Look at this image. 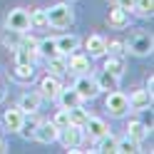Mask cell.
Returning a JSON list of instances; mask_svg holds the SVG:
<instances>
[{
  "instance_id": "obj_8",
  "label": "cell",
  "mask_w": 154,
  "mask_h": 154,
  "mask_svg": "<svg viewBox=\"0 0 154 154\" xmlns=\"http://www.w3.org/2000/svg\"><path fill=\"white\" fill-rule=\"evenodd\" d=\"M57 134H60V129H57L52 122H40L35 134H32V139L42 142V144H52V142H57Z\"/></svg>"
},
{
  "instance_id": "obj_28",
  "label": "cell",
  "mask_w": 154,
  "mask_h": 154,
  "mask_svg": "<svg viewBox=\"0 0 154 154\" xmlns=\"http://www.w3.org/2000/svg\"><path fill=\"white\" fill-rule=\"evenodd\" d=\"M67 112H70V122L77 124V127H82V124L87 122V117H90V112H87V109H82L80 104H77V107H70Z\"/></svg>"
},
{
  "instance_id": "obj_16",
  "label": "cell",
  "mask_w": 154,
  "mask_h": 154,
  "mask_svg": "<svg viewBox=\"0 0 154 154\" xmlns=\"http://www.w3.org/2000/svg\"><path fill=\"white\" fill-rule=\"evenodd\" d=\"M77 47H80V37L77 35H62V37H57V50H60V55H72Z\"/></svg>"
},
{
  "instance_id": "obj_13",
  "label": "cell",
  "mask_w": 154,
  "mask_h": 154,
  "mask_svg": "<svg viewBox=\"0 0 154 154\" xmlns=\"http://www.w3.org/2000/svg\"><path fill=\"white\" fill-rule=\"evenodd\" d=\"M67 72H77V75L90 72V57L72 52V55H70V60H67Z\"/></svg>"
},
{
  "instance_id": "obj_27",
  "label": "cell",
  "mask_w": 154,
  "mask_h": 154,
  "mask_svg": "<svg viewBox=\"0 0 154 154\" xmlns=\"http://www.w3.org/2000/svg\"><path fill=\"white\" fill-rule=\"evenodd\" d=\"M104 72H109L114 77H122L124 75V60H119V57H109V60L104 62Z\"/></svg>"
},
{
  "instance_id": "obj_19",
  "label": "cell",
  "mask_w": 154,
  "mask_h": 154,
  "mask_svg": "<svg viewBox=\"0 0 154 154\" xmlns=\"http://www.w3.org/2000/svg\"><path fill=\"white\" fill-rule=\"evenodd\" d=\"M37 52H40V57H45V60L57 57V55H60V50H57V40H55V37H45V40H40V42H37Z\"/></svg>"
},
{
  "instance_id": "obj_26",
  "label": "cell",
  "mask_w": 154,
  "mask_h": 154,
  "mask_svg": "<svg viewBox=\"0 0 154 154\" xmlns=\"http://www.w3.org/2000/svg\"><path fill=\"white\" fill-rule=\"evenodd\" d=\"M23 35H25V32H17V30H5L0 40H3V45H5V47H10V50H15V47L23 42Z\"/></svg>"
},
{
  "instance_id": "obj_1",
  "label": "cell",
  "mask_w": 154,
  "mask_h": 154,
  "mask_svg": "<svg viewBox=\"0 0 154 154\" xmlns=\"http://www.w3.org/2000/svg\"><path fill=\"white\" fill-rule=\"evenodd\" d=\"M45 15H47V25L57 27V30L70 27L72 20H75V15H72V10H70V5H67V3H57V5H52L50 10H45Z\"/></svg>"
},
{
  "instance_id": "obj_9",
  "label": "cell",
  "mask_w": 154,
  "mask_h": 154,
  "mask_svg": "<svg viewBox=\"0 0 154 154\" xmlns=\"http://www.w3.org/2000/svg\"><path fill=\"white\" fill-rule=\"evenodd\" d=\"M127 47H129V52H132V55H137V57H147V55L152 52V37H149V35H134L132 40L127 42Z\"/></svg>"
},
{
  "instance_id": "obj_36",
  "label": "cell",
  "mask_w": 154,
  "mask_h": 154,
  "mask_svg": "<svg viewBox=\"0 0 154 154\" xmlns=\"http://www.w3.org/2000/svg\"><path fill=\"white\" fill-rule=\"evenodd\" d=\"M3 100H5V90L0 87V102H3Z\"/></svg>"
},
{
  "instance_id": "obj_30",
  "label": "cell",
  "mask_w": 154,
  "mask_h": 154,
  "mask_svg": "<svg viewBox=\"0 0 154 154\" xmlns=\"http://www.w3.org/2000/svg\"><path fill=\"white\" fill-rule=\"evenodd\" d=\"M132 152H139V144L134 139H129V137L117 139V152H114V154H132Z\"/></svg>"
},
{
  "instance_id": "obj_2",
  "label": "cell",
  "mask_w": 154,
  "mask_h": 154,
  "mask_svg": "<svg viewBox=\"0 0 154 154\" xmlns=\"http://www.w3.org/2000/svg\"><path fill=\"white\" fill-rule=\"evenodd\" d=\"M40 57L37 52V40L30 37H23V42L15 47V62H23V65H35V60Z\"/></svg>"
},
{
  "instance_id": "obj_22",
  "label": "cell",
  "mask_w": 154,
  "mask_h": 154,
  "mask_svg": "<svg viewBox=\"0 0 154 154\" xmlns=\"http://www.w3.org/2000/svg\"><path fill=\"white\" fill-rule=\"evenodd\" d=\"M13 77H15L17 82H30L32 77H35V65H23V62H15Z\"/></svg>"
},
{
  "instance_id": "obj_20",
  "label": "cell",
  "mask_w": 154,
  "mask_h": 154,
  "mask_svg": "<svg viewBox=\"0 0 154 154\" xmlns=\"http://www.w3.org/2000/svg\"><path fill=\"white\" fill-rule=\"evenodd\" d=\"M107 20H109V25L114 30H122V27L129 25V15H127V10H122V8H114V10H109Z\"/></svg>"
},
{
  "instance_id": "obj_23",
  "label": "cell",
  "mask_w": 154,
  "mask_h": 154,
  "mask_svg": "<svg viewBox=\"0 0 154 154\" xmlns=\"http://www.w3.org/2000/svg\"><path fill=\"white\" fill-rule=\"evenodd\" d=\"M94 82H97V87H100V90H107V92H112V90H117V87H119V77H114V75L104 72V70H102V75H100Z\"/></svg>"
},
{
  "instance_id": "obj_10",
  "label": "cell",
  "mask_w": 154,
  "mask_h": 154,
  "mask_svg": "<svg viewBox=\"0 0 154 154\" xmlns=\"http://www.w3.org/2000/svg\"><path fill=\"white\" fill-rule=\"evenodd\" d=\"M127 100H129V109L144 112V109L152 107V90H137V92H134L132 97H127Z\"/></svg>"
},
{
  "instance_id": "obj_5",
  "label": "cell",
  "mask_w": 154,
  "mask_h": 154,
  "mask_svg": "<svg viewBox=\"0 0 154 154\" xmlns=\"http://www.w3.org/2000/svg\"><path fill=\"white\" fill-rule=\"evenodd\" d=\"M5 25H8V30L27 32V30H30V13H27V10H23V8H15V10H10V13H8Z\"/></svg>"
},
{
  "instance_id": "obj_6",
  "label": "cell",
  "mask_w": 154,
  "mask_h": 154,
  "mask_svg": "<svg viewBox=\"0 0 154 154\" xmlns=\"http://www.w3.org/2000/svg\"><path fill=\"white\" fill-rule=\"evenodd\" d=\"M72 87L77 90V94H80L82 100H94V97H97V92H100V87H97V82H94L92 77L87 75V72L77 77V82L72 85Z\"/></svg>"
},
{
  "instance_id": "obj_24",
  "label": "cell",
  "mask_w": 154,
  "mask_h": 154,
  "mask_svg": "<svg viewBox=\"0 0 154 154\" xmlns=\"http://www.w3.org/2000/svg\"><path fill=\"white\" fill-rule=\"evenodd\" d=\"M97 142H100L97 144V152H102V154H114V152H117V137H112L109 132L104 134V137H100Z\"/></svg>"
},
{
  "instance_id": "obj_33",
  "label": "cell",
  "mask_w": 154,
  "mask_h": 154,
  "mask_svg": "<svg viewBox=\"0 0 154 154\" xmlns=\"http://www.w3.org/2000/svg\"><path fill=\"white\" fill-rule=\"evenodd\" d=\"M122 42H117V40H114V42H107V52H112V55H119L122 52Z\"/></svg>"
},
{
  "instance_id": "obj_32",
  "label": "cell",
  "mask_w": 154,
  "mask_h": 154,
  "mask_svg": "<svg viewBox=\"0 0 154 154\" xmlns=\"http://www.w3.org/2000/svg\"><path fill=\"white\" fill-rule=\"evenodd\" d=\"M52 124H55L57 129H62V127H67V124H70V112H67V109L62 107L60 112L55 114V119H52Z\"/></svg>"
},
{
  "instance_id": "obj_18",
  "label": "cell",
  "mask_w": 154,
  "mask_h": 154,
  "mask_svg": "<svg viewBox=\"0 0 154 154\" xmlns=\"http://www.w3.org/2000/svg\"><path fill=\"white\" fill-rule=\"evenodd\" d=\"M57 100H60V104L65 109H70V107H77V104L82 102V97L77 94L75 87H67V90H60V94H57Z\"/></svg>"
},
{
  "instance_id": "obj_14",
  "label": "cell",
  "mask_w": 154,
  "mask_h": 154,
  "mask_svg": "<svg viewBox=\"0 0 154 154\" xmlns=\"http://www.w3.org/2000/svg\"><path fill=\"white\" fill-rule=\"evenodd\" d=\"M127 137H129V139H134V142L139 144V142H144V139L149 137V127H147L144 122L134 119V122H129V124H127Z\"/></svg>"
},
{
  "instance_id": "obj_25",
  "label": "cell",
  "mask_w": 154,
  "mask_h": 154,
  "mask_svg": "<svg viewBox=\"0 0 154 154\" xmlns=\"http://www.w3.org/2000/svg\"><path fill=\"white\" fill-rule=\"evenodd\" d=\"M47 67H50V75H55V77L65 75V72H67V60H65V55L50 57V60H47Z\"/></svg>"
},
{
  "instance_id": "obj_15",
  "label": "cell",
  "mask_w": 154,
  "mask_h": 154,
  "mask_svg": "<svg viewBox=\"0 0 154 154\" xmlns=\"http://www.w3.org/2000/svg\"><path fill=\"white\" fill-rule=\"evenodd\" d=\"M85 45H87V50H90V57H102V55H107V40H104L102 35H90Z\"/></svg>"
},
{
  "instance_id": "obj_4",
  "label": "cell",
  "mask_w": 154,
  "mask_h": 154,
  "mask_svg": "<svg viewBox=\"0 0 154 154\" xmlns=\"http://www.w3.org/2000/svg\"><path fill=\"white\" fill-rule=\"evenodd\" d=\"M82 137H85V132H82V127H77V124H67V127H62L60 129V134H57V139L62 142V147L65 149H75V147H80L82 144Z\"/></svg>"
},
{
  "instance_id": "obj_7",
  "label": "cell",
  "mask_w": 154,
  "mask_h": 154,
  "mask_svg": "<svg viewBox=\"0 0 154 154\" xmlns=\"http://www.w3.org/2000/svg\"><path fill=\"white\" fill-rule=\"evenodd\" d=\"M60 90H62L60 77H55V75L42 77V82H40V97H42V100H57Z\"/></svg>"
},
{
  "instance_id": "obj_29",
  "label": "cell",
  "mask_w": 154,
  "mask_h": 154,
  "mask_svg": "<svg viewBox=\"0 0 154 154\" xmlns=\"http://www.w3.org/2000/svg\"><path fill=\"white\" fill-rule=\"evenodd\" d=\"M30 27H32V30H45V27H50V25H47V15H45V10H35V13H30Z\"/></svg>"
},
{
  "instance_id": "obj_12",
  "label": "cell",
  "mask_w": 154,
  "mask_h": 154,
  "mask_svg": "<svg viewBox=\"0 0 154 154\" xmlns=\"http://www.w3.org/2000/svg\"><path fill=\"white\" fill-rule=\"evenodd\" d=\"M40 102H42V97H40V92H27V94H23L20 97V112L23 114H37V109H40Z\"/></svg>"
},
{
  "instance_id": "obj_35",
  "label": "cell",
  "mask_w": 154,
  "mask_h": 154,
  "mask_svg": "<svg viewBox=\"0 0 154 154\" xmlns=\"http://www.w3.org/2000/svg\"><path fill=\"white\" fill-rule=\"evenodd\" d=\"M3 152H5V139L0 137V154H3Z\"/></svg>"
},
{
  "instance_id": "obj_21",
  "label": "cell",
  "mask_w": 154,
  "mask_h": 154,
  "mask_svg": "<svg viewBox=\"0 0 154 154\" xmlns=\"http://www.w3.org/2000/svg\"><path fill=\"white\" fill-rule=\"evenodd\" d=\"M23 117H25V114L20 112V107H17V109H8L5 117H3V122H5V127L10 129V132H17V129H20V124H23Z\"/></svg>"
},
{
  "instance_id": "obj_17",
  "label": "cell",
  "mask_w": 154,
  "mask_h": 154,
  "mask_svg": "<svg viewBox=\"0 0 154 154\" xmlns=\"http://www.w3.org/2000/svg\"><path fill=\"white\" fill-rule=\"evenodd\" d=\"M37 124H40V119L35 117V112L32 114H25L23 117V124H20V129H17V134H20L23 139H32V134L37 129Z\"/></svg>"
},
{
  "instance_id": "obj_11",
  "label": "cell",
  "mask_w": 154,
  "mask_h": 154,
  "mask_svg": "<svg viewBox=\"0 0 154 154\" xmlns=\"http://www.w3.org/2000/svg\"><path fill=\"white\" fill-rule=\"evenodd\" d=\"M82 129H87L90 139H100V137H104V134L109 132L107 129V122L100 119V117H87V122L82 124Z\"/></svg>"
},
{
  "instance_id": "obj_31",
  "label": "cell",
  "mask_w": 154,
  "mask_h": 154,
  "mask_svg": "<svg viewBox=\"0 0 154 154\" xmlns=\"http://www.w3.org/2000/svg\"><path fill=\"white\" fill-rule=\"evenodd\" d=\"M132 10H137L139 15H152V10H154V0H134V8Z\"/></svg>"
},
{
  "instance_id": "obj_3",
  "label": "cell",
  "mask_w": 154,
  "mask_h": 154,
  "mask_svg": "<svg viewBox=\"0 0 154 154\" xmlns=\"http://www.w3.org/2000/svg\"><path fill=\"white\" fill-rule=\"evenodd\" d=\"M104 107H107V112L112 117H124V114L129 112V100H127V94H122L119 90H112L107 94V100H104Z\"/></svg>"
},
{
  "instance_id": "obj_34",
  "label": "cell",
  "mask_w": 154,
  "mask_h": 154,
  "mask_svg": "<svg viewBox=\"0 0 154 154\" xmlns=\"http://www.w3.org/2000/svg\"><path fill=\"white\" fill-rule=\"evenodd\" d=\"M114 5H117V8H122V10H132V8H134V0H114Z\"/></svg>"
}]
</instances>
